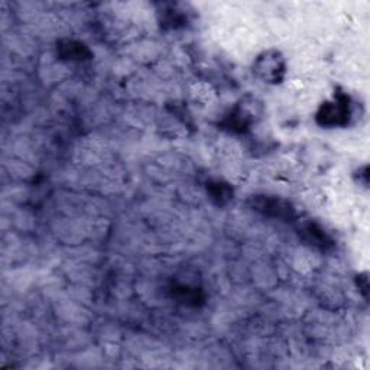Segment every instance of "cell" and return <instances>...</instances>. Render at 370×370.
<instances>
[{"mask_svg": "<svg viewBox=\"0 0 370 370\" xmlns=\"http://www.w3.org/2000/svg\"><path fill=\"white\" fill-rule=\"evenodd\" d=\"M360 279H362L363 284L359 282V289L363 292L364 297H367V292H369V282H367V278H366V275H360Z\"/></svg>", "mask_w": 370, "mask_h": 370, "instance_id": "30bf717a", "label": "cell"}, {"mask_svg": "<svg viewBox=\"0 0 370 370\" xmlns=\"http://www.w3.org/2000/svg\"><path fill=\"white\" fill-rule=\"evenodd\" d=\"M286 72V62L284 55L277 49H267L253 62V74L267 84H278L284 80Z\"/></svg>", "mask_w": 370, "mask_h": 370, "instance_id": "3957f363", "label": "cell"}, {"mask_svg": "<svg viewBox=\"0 0 370 370\" xmlns=\"http://www.w3.org/2000/svg\"><path fill=\"white\" fill-rule=\"evenodd\" d=\"M248 204L253 211L266 217L279 220H292L295 217V210L292 204L284 199H279V197L258 194L251 197Z\"/></svg>", "mask_w": 370, "mask_h": 370, "instance_id": "277c9868", "label": "cell"}, {"mask_svg": "<svg viewBox=\"0 0 370 370\" xmlns=\"http://www.w3.org/2000/svg\"><path fill=\"white\" fill-rule=\"evenodd\" d=\"M352 117L350 97L344 93H337L331 102L324 103L318 109L315 120L323 128L346 126Z\"/></svg>", "mask_w": 370, "mask_h": 370, "instance_id": "7a4b0ae2", "label": "cell"}, {"mask_svg": "<svg viewBox=\"0 0 370 370\" xmlns=\"http://www.w3.org/2000/svg\"><path fill=\"white\" fill-rule=\"evenodd\" d=\"M207 194L210 197V200L221 207V206H226L232 201L233 199V188L230 184L225 183V181H220V180H214L207 183Z\"/></svg>", "mask_w": 370, "mask_h": 370, "instance_id": "ba28073f", "label": "cell"}, {"mask_svg": "<svg viewBox=\"0 0 370 370\" xmlns=\"http://www.w3.org/2000/svg\"><path fill=\"white\" fill-rule=\"evenodd\" d=\"M300 233L303 234V237L312 246H315L317 249L319 251H330L333 248V240L331 237L319 227L317 223H312V221H308V223L303 225L300 229Z\"/></svg>", "mask_w": 370, "mask_h": 370, "instance_id": "52a82bcc", "label": "cell"}, {"mask_svg": "<svg viewBox=\"0 0 370 370\" xmlns=\"http://www.w3.org/2000/svg\"><path fill=\"white\" fill-rule=\"evenodd\" d=\"M158 13L162 28L177 29L185 27L188 22L187 12L180 9V6L176 4H162Z\"/></svg>", "mask_w": 370, "mask_h": 370, "instance_id": "8992f818", "label": "cell"}, {"mask_svg": "<svg viewBox=\"0 0 370 370\" xmlns=\"http://www.w3.org/2000/svg\"><path fill=\"white\" fill-rule=\"evenodd\" d=\"M172 297L177 298L180 303L185 305H192V307H197L204 301V295L200 288L184 285V284L176 285L172 288Z\"/></svg>", "mask_w": 370, "mask_h": 370, "instance_id": "9c48e42d", "label": "cell"}, {"mask_svg": "<svg viewBox=\"0 0 370 370\" xmlns=\"http://www.w3.org/2000/svg\"><path fill=\"white\" fill-rule=\"evenodd\" d=\"M263 114V106L258 98L246 95L230 110L220 126L232 133H246Z\"/></svg>", "mask_w": 370, "mask_h": 370, "instance_id": "6da1fadb", "label": "cell"}, {"mask_svg": "<svg viewBox=\"0 0 370 370\" xmlns=\"http://www.w3.org/2000/svg\"><path fill=\"white\" fill-rule=\"evenodd\" d=\"M57 54L64 61H87L90 60L91 51L88 46L76 39H62L57 44Z\"/></svg>", "mask_w": 370, "mask_h": 370, "instance_id": "5b68a950", "label": "cell"}]
</instances>
